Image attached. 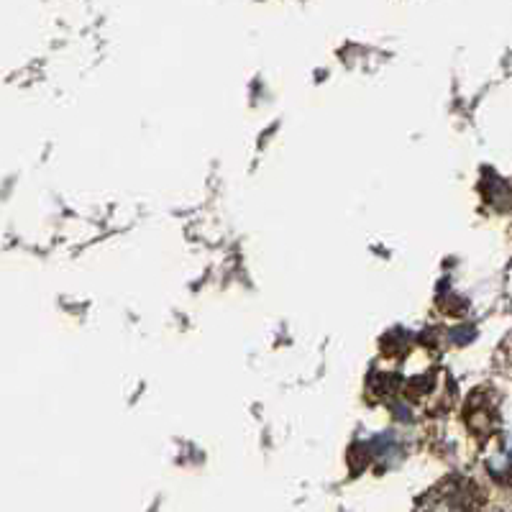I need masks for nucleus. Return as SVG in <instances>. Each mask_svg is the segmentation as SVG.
<instances>
[{
	"mask_svg": "<svg viewBox=\"0 0 512 512\" xmlns=\"http://www.w3.org/2000/svg\"><path fill=\"white\" fill-rule=\"evenodd\" d=\"M474 338V328H454L451 331V341L454 344H466V341H472Z\"/></svg>",
	"mask_w": 512,
	"mask_h": 512,
	"instance_id": "obj_1",
	"label": "nucleus"
}]
</instances>
